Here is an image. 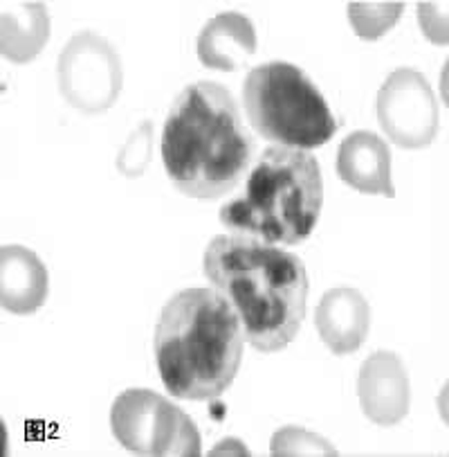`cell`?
Wrapping results in <instances>:
<instances>
[{
    "label": "cell",
    "instance_id": "6da1fadb",
    "mask_svg": "<svg viewBox=\"0 0 449 457\" xmlns=\"http://www.w3.org/2000/svg\"><path fill=\"white\" fill-rule=\"evenodd\" d=\"M202 270L234 307L243 338L257 352H281L297 338L308 300V273L301 257L232 232L211 239Z\"/></svg>",
    "mask_w": 449,
    "mask_h": 457
},
{
    "label": "cell",
    "instance_id": "7a4b0ae2",
    "mask_svg": "<svg viewBox=\"0 0 449 457\" xmlns=\"http://www.w3.org/2000/svg\"><path fill=\"white\" fill-rule=\"evenodd\" d=\"M254 149L236 99L216 81L189 84L164 120V170L189 198L230 194L252 165Z\"/></svg>",
    "mask_w": 449,
    "mask_h": 457
},
{
    "label": "cell",
    "instance_id": "3957f363",
    "mask_svg": "<svg viewBox=\"0 0 449 457\" xmlns=\"http://www.w3.org/2000/svg\"><path fill=\"white\" fill-rule=\"evenodd\" d=\"M243 329L234 307L211 288H184L164 304L155 327V361L171 396L218 399L243 359Z\"/></svg>",
    "mask_w": 449,
    "mask_h": 457
},
{
    "label": "cell",
    "instance_id": "277c9868",
    "mask_svg": "<svg viewBox=\"0 0 449 457\" xmlns=\"http://www.w3.org/2000/svg\"><path fill=\"white\" fill-rule=\"evenodd\" d=\"M323 205V180L308 151L267 146L249 171L241 196L220 208V223L234 235L297 245L314 230Z\"/></svg>",
    "mask_w": 449,
    "mask_h": 457
},
{
    "label": "cell",
    "instance_id": "5b68a950",
    "mask_svg": "<svg viewBox=\"0 0 449 457\" xmlns=\"http://www.w3.org/2000/svg\"><path fill=\"white\" fill-rule=\"evenodd\" d=\"M243 106L254 131L276 146L317 149L337 131L322 90L301 68L286 62L263 63L248 72Z\"/></svg>",
    "mask_w": 449,
    "mask_h": 457
},
{
    "label": "cell",
    "instance_id": "8992f818",
    "mask_svg": "<svg viewBox=\"0 0 449 457\" xmlns=\"http://www.w3.org/2000/svg\"><path fill=\"white\" fill-rule=\"evenodd\" d=\"M110 428L115 439L135 455H202L200 433L192 417L167 396L146 387H131L112 401Z\"/></svg>",
    "mask_w": 449,
    "mask_h": 457
},
{
    "label": "cell",
    "instance_id": "52a82bcc",
    "mask_svg": "<svg viewBox=\"0 0 449 457\" xmlns=\"http://www.w3.org/2000/svg\"><path fill=\"white\" fill-rule=\"evenodd\" d=\"M56 81L72 109L97 115L118 102L124 68L110 41L94 32H79L66 43L56 62Z\"/></svg>",
    "mask_w": 449,
    "mask_h": 457
},
{
    "label": "cell",
    "instance_id": "ba28073f",
    "mask_svg": "<svg viewBox=\"0 0 449 457\" xmlns=\"http://www.w3.org/2000/svg\"><path fill=\"white\" fill-rule=\"evenodd\" d=\"M378 122L393 145L422 149L438 133V102L429 81L413 68H398L378 93Z\"/></svg>",
    "mask_w": 449,
    "mask_h": 457
},
{
    "label": "cell",
    "instance_id": "9c48e42d",
    "mask_svg": "<svg viewBox=\"0 0 449 457\" xmlns=\"http://www.w3.org/2000/svg\"><path fill=\"white\" fill-rule=\"evenodd\" d=\"M362 412L373 424L396 426L407 417L412 403L409 374L393 352H375L362 363L357 377Z\"/></svg>",
    "mask_w": 449,
    "mask_h": 457
},
{
    "label": "cell",
    "instance_id": "30bf717a",
    "mask_svg": "<svg viewBox=\"0 0 449 457\" xmlns=\"http://www.w3.org/2000/svg\"><path fill=\"white\" fill-rule=\"evenodd\" d=\"M319 338L337 356L357 352L364 345L371 327V309L357 288L337 287L323 293L314 312Z\"/></svg>",
    "mask_w": 449,
    "mask_h": 457
},
{
    "label": "cell",
    "instance_id": "8fae6325",
    "mask_svg": "<svg viewBox=\"0 0 449 457\" xmlns=\"http://www.w3.org/2000/svg\"><path fill=\"white\" fill-rule=\"evenodd\" d=\"M337 176L362 194L393 198L391 151L373 131H353L337 149Z\"/></svg>",
    "mask_w": 449,
    "mask_h": 457
},
{
    "label": "cell",
    "instance_id": "7c38bea8",
    "mask_svg": "<svg viewBox=\"0 0 449 457\" xmlns=\"http://www.w3.org/2000/svg\"><path fill=\"white\" fill-rule=\"evenodd\" d=\"M47 269L34 250L7 244L0 248V304L16 316H29L45 304Z\"/></svg>",
    "mask_w": 449,
    "mask_h": 457
},
{
    "label": "cell",
    "instance_id": "4fadbf2b",
    "mask_svg": "<svg viewBox=\"0 0 449 457\" xmlns=\"http://www.w3.org/2000/svg\"><path fill=\"white\" fill-rule=\"evenodd\" d=\"M196 53L202 66L214 71L236 72L257 53V29L248 16L224 12L207 21L196 41Z\"/></svg>",
    "mask_w": 449,
    "mask_h": 457
},
{
    "label": "cell",
    "instance_id": "5bb4252c",
    "mask_svg": "<svg viewBox=\"0 0 449 457\" xmlns=\"http://www.w3.org/2000/svg\"><path fill=\"white\" fill-rule=\"evenodd\" d=\"M50 38V14L43 3H3L0 53L12 63H29Z\"/></svg>",
    "mask_w": 449,
    "mask_h": 457
},
{
    "label": "cell",
    "instance_id": "9a60e30c",
    "mask_svg": "<svg viewBox=\"0 0 449 457\" xmlns=\"http://www.w3.org/2000/svg\"><path fill=\"white\" fill-rule=\"evenodd\" d=\"M403 12V3H351L348 21L357 37L364 41H378L396 28Z\"/></svg>",
    "mask_w": 449,
    "mask_h": 457
},
{
    "label": "cell",
    "instance_id": "2e32d148",
    "mask_svg": "<svg viewBox=\"0 0 449 457\" xmlns=\"http://www.w3.org/2000/svg\"><path fill=\"white\" fill-rule=\"evenodd\" d=\"M270 453L276 457L283 455H337V448L319 435L299 426H286L276 430L272 437Z\"/></svg>",
    "mask_w": 449,
    "mask_h": 457
},
{
    "label": "cell",
    "instance_id": "e0dca14e",
    "mask_svg": "<svg viewBox=\"0 0 449 457\" xmlns=\"http://www.w3.org/2000/svg\"><path fill=\"white\" fill-rule=\"evenodd\" d=\"M151 156H153V127L151 122H142L119 149L118 170L127 179H140L149 167Z\"/></svg>",
    "mask_w": 449,
    "mask_h": 457
},
{
    "label": "cell",
    "instance_id": "ac0fdd59",
    "mask_svg": "<svg viewBox=\"0 0 449 457\" xmlns=\"http://www.w3.org/2000/svg\"><path fill=\"white\" fill-rule=\"evenodd\" d=\"M418 21H420V28L427 37L434 43H447V21H440L438 16L431 19L429 10L425 5H418Z\"/></svg>",
    "mask_w": 449,
    "mask_h": 457
}]
</instances>
